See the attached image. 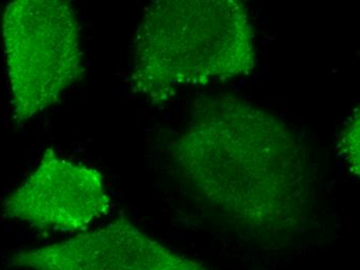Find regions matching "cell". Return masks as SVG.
Instances as JSON below:
<instances>
[{"label":"cell","mask_w":360,"mask_h":270,"mask_svg":"<svg viewBox=\"0 0 360 270\" xmlns=\"http://www.w3.org/2000/svg\"><path fill=\"white\" fill-rule=\"evenodd\" d=\"M172 156L191 188L250 236L281 241L307 221L314 177L306 148L282 121L243 99L195 103Z\"/></svg>","instance_id":"6da1fadb"},{"label":"cell","mask_w":360,"mask_h":270,"mask_svg":"<svg viewBox=\"0 0 360 270\" xmlns=\"http://www.w3.org/2000/svg\"><path fill=\"white\" fill-rule=\"evenodd\" d=\"M254 37L243 2H153L134 39V92L162 104L184 87L248 75L256 63Z\"/></svg>","instance_id":"7a4b0ae2"},{"label":"cell","mask_w":360,"mask_h":270,"mask_svg":"<svg viewBox=\"0 0 360 270\" xmlns=\"http://www.w3.org/2000/svg\"><path fill=\"white\" fill-rule=\"evenodd\" d=\"M81 30L69 2L17 0L2 15V39L15 118L56 104L83 73Z\"/></svg>","instance_id":"3957f363"},{"label":"cell","mask_w":360,"mask_h":270,"mask_svg":"<svg viewBox=\"0 0 360 270\" xmlns=\"http://www.w3.org/2000/svg\"><path fill=\"white\" fill-rule=\"evenodd\" d=\"M111 207L100 171L61 157L51 148L4 202L6 217L44 231H84Z\"/></svg>","instance_id":"277c9868"},{"label":"cell","mask_w":360,"mask_h":270,"mask_svg":"<svg viewBox=\"0 0 360 270\" xmlns=\"http://www.w3.org/2000/svg\"><path fill=\"white\" fill-rule=\"evenodd\" d=\"M10 263L20 270H210L148 236L124 216L68 240L16 252Z\"/></svg>","instance_id":"5b68a950"},{"label":"cell","mask_w":360,"mask_h":270,"mask_svg":"<svg viewBox=\"0 0 360 270\" xmlns=\"http://www.w3.org/2000/svg\"><path fill=\"white\" fill-rule=\"evenodd\" d=\"M342 155L349 164L351 172L359 176V111H355L354 116L347 125L342 133L341 142Z\"/></svg>","instance_id":"8992f818"}]
</instances>
